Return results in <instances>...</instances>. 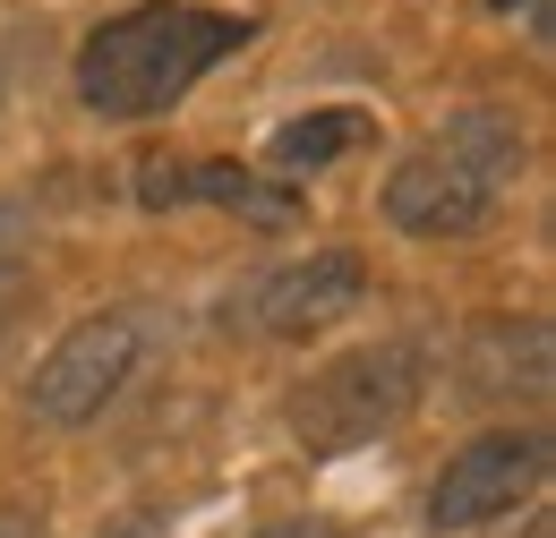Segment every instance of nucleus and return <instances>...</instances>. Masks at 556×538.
<instances>
[{"mask_svg": "<svg viewBox=\"0 0 556 538\" xmlns=\"http://www.w3.org/2000/svg\"><path fill=\"white\" fill-rule=\"evenodd\" d=\"M240 43H249V26L223 17V9H189V0L129 9V17H112V26H94L77 43V103L94 120H154L206 68L231 61Z\"/></svg>", "mask_w": 556, "mask_h": 538, "instance_id": "1", "label": "nucleus"}, {"mask_svg": "<svg viewBox=\"0 0 556 538\" xmlns=\"http://www.w3.org/2000/svg\"><path fill=\"white\" fill-rule=\"evenodd\" d=\"M514 171H522V129L505 112L471 103V112H454L437 137H419L412 154L394 163L386 222L412 231V240H463V231H480L488 214L505 205Z\"/></svg>", "mask_w": 556, "mask_h": 538, "instance_id": "2", "label": "nucleus"}, {"mask_svg": "<svg viewBox=\"0 0 556 538\" xmlns=\"http://www.w3.org/2000/svg\"><path fill=\"white\" fill-rule=\"evenodd\" d=\"M412 402H419V350L412 342H359L291 394V436L308 453H359L386 427H403Z\"/></svg>", "mask_w": 556, "mask_h": 538, "instance_id": "3", "label": "nucleus"}, {"mask_svg": "<svg viewBox=\"0 0 556 538\" xmlns=\"http://www.w3.org/2000/svg\"><path fill=\"white\" fill-rule=\"evenodd\" d=\"M138 350H146V317H138V308H103V317H77L70 334L43 350L35 385H26L35 419H52V427H86L94 410H103L112 394H121V385H129Z\"/></svg>", "mask_w": 556, "mask_h": 538, "instance_id": "4", "label": "nucleus"}, {"mask_svg": "<svg viewBox=\"0 0 556 538\" xmlns=\"http://www.w3.org/2000/svg\"><path fill=\"white\" fill-rule=\"evenodd\" d=\"M540 471H548V445L531 427H496L480 445H463L428 487V530H480L496 513H514L540 487Z\"/></svg>", "mask_w": 556, "mask_h": 538, "instance_id": "5", "label": "nucleus"}, {"mask_svg": "<svg viewBox=\"0 0 556 538\" xmlns=\"http://www.w3.org/2000/svg\"><path fill=\"white\" fill-rule=\"evenodd\" d=\"M368 299V266L351 257V248H308L300 266H282L266 273V291H257V325L282 342H300V334H326L334 317H351Z\"/></svg>", "mask_w": 556, "mask_h": 538, "instance_id": "6", "label": "nucleus"}, {"mask_svg": "<svg viewBox=\"0 0 556 538\" xmlns=\"http://www.w3.org/2000/svg\"><path fill=\"white\" fill-rule=\"evenodd\" d=\"M368 137V120L351 112V103H334V112H308V120H291V129L275 137V163L282 171H326L334 154H351Z\"/></svg>", "mask_w": 556, "mask_h": 538, "instance_id": "7", "label": "nucleus"}, {"mask_svg": "<svg viewBox=\"0 0 556 538\" xmlns=\"http://www.w3.org/2000/svg\"><path fill=\"white\" fill-rule=\"evenodd\" d=\"M514 325H488L471 342V394H548V368H514Z\"/></svg>", "mask_w": 556, "mask_h": 538, "instance_id": "8", "label": "nucleus"}, {"mask_svg": "<svg viewBox=\"0 0 556 538\" xmlns=\"http://www.w3.org/2000/svg\"><path fill=\"white\" fill-rule=\"evenodd\" d=\"M257 538H351L343 522H326V513H300V522H266Z\"/></svg>", "mask_w": 556, "mask_h": 538, "instance_id": "9", "label": "nucleus"}, {"mask_svg": "<svg viewBox=\"0 0 556 538\" xmlns=\"http://www.w3.org/2000/svg\"><path fill=\"white\" fill-rule=\"evenodd\" d=\"M103 538H154V530H146V522H121V530H103Z\"/></svg>", "mask_w": 556, "mask_h": 538, "instance_id": "10", "label": "nucleus"}, {"mask_svg": "<svg viewBox=\"0 0 556 538\" xmlns=\"http://www.w3.org/2000/svg\"><path fill=\"white\" fill-rule=\"evenodd\" d=\"M522 538H556V530H548V522H531V530H522Z\"/></svg>", "mask_w": 556, "mask_h": 538, "instance_id": "11", "label": "nucleus"}, {"mask_svg": "<svg viewBox=\"0 0 556 538\" xmlns=\"http://www.w3.org/2000/svg\"><path fill=\"white\" fill-rule=\"evenodd\" d=\"M0 538H17V530H9V522H0Z\"/></svg>", "mask_w": 556, "mask_h": 538, "instance_id": "12", "label": "nucleus"}]
</instances>
